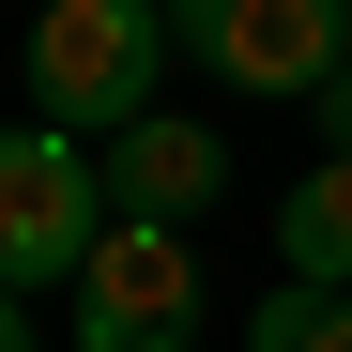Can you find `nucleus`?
<instances>
[{
	"label": "nucleus",
	"instance_id": "obj_7",
	"mask_svg": "<svg viewBox=\"0 0 352 352\" xmlns=\"http://www.w3.org/2000/svg\"><path fill=\"white\" fill-rule=\"evenodd\" d=\"M245 352H352V291H322V276H276L261 307H245Z\"/></svg>",
	"mask_w": 352,
	"mask_h": 352
},
{
	"label": "nucleus",
	"instance_id": "obj_2",
	"mask_svg": "<svg viewBox=\"0 0 352 352\" xmlns=\"http://www.w3.org/2000/svg\"><path fill=\"white\" fill-rule=\"evenodd\" d=\"M107 153L62 123H0V291H46V276H92L107 245Z\"/></svg>",
	"mask_w": 352,
	"mask_h": 352
},
{
	"label": "nucleus",
	"instance_id": "obj_8",
	"mask_svg": "<svg viewBox=\"0 0 352 352\" xmlns=\"http://www.w3.org/2000/svg\"><path fill=\"white\" fill-rule=\"evenodd\" d=\"M307 123H322V153H352V62H337V77L307 92Z\"/></svg>",
	"mask_w": 352,
	"mask_h": 352
},
{
	"label": "nucleus",
	"instance_id": "obj_9",
	"mask_svg": "<svg viewBox=\"0 0 352 352\" xmlns=\"http://www.w3.org/2000/svg\"><path fill=\"white\" fill-rule=\"evenodd\" d=\"M0 352H31V322H16V291H0Z\"/></svg>",
	"mask_w": 352,
	"mask_h": 352
},
{
	"label": "nucleus",
	"instance_id": "obj_5",
	"mask_svg": "<svg viewBox=\"0 0 352 352\" xmlns=\"http://www.w3.org/2000/svg\"><path fill=\"white\" fill-rule=\"evenodd\" d=\"M92 153H107V214H138V230H184V214H214V199H230V138H214V123H184V107H153V123L92 138Z\"/></svg>",
	"mask_w": 352,
	"mask_h": 352
},
{
	"label": "nucleus",
	"instance_id": "obj_6",
	"mask_svg": "<svg viewBox=\"0 0 352 352\" xmlns=\"http://www.w3.org/2000/svg\"><path fill=\"white\" fill-rule=\"evenodd\" d=\"M276 245H291V276H322V291H352V153H322L307 184L276 199Z\"/></svg>",
	"mask_w": 352,
	"mask_h": 352
},
{
	"label": "nucleus",
	"instance_id": "obj_3",
	"mask_svg": "<svg viewBox=\"0 0 352 352\" xmlns=\"http://www.w3.org/2000/svg\"><path fill=\"white\" fill-rule=\"evenodd\" d=\"M168 46L230 92H322L352 62V0H168Z\"/></svg>",
	"mask_w": 352,
	"mask_h": 352
},
{
	"label": "nucleus",
	"instance_id": "obj_1",
	"mask_svg": "<svg viewBox=\"0 0 352 352\" xmlns=\"http://www.w3.org/2000/svg\"><path fill=\"white\" fill-rule=\"evenodd\" d=\"M153 77H168V0H46L31 16V123L123 138L153 123Z\"/></svg>",
	"mask_w": 352,
	"mask_h": 352
},
{
	"label": "nucleus",
	"instance_id": "obj_4",
	"mask_svg": "<svg viewBox=\"0 0 352 352\" xmlns=\"http://www.w3.org/2000/svg\"><path fill=\"white\" fill-rule=\"evenodd\" d=\"M77 352H199V245L184 230H107L77 276Z\"/></svg>",
	"mask_w": 352,
	"mask_h": 352
}]
</instances>
